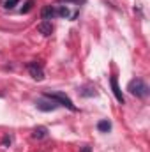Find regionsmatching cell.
Segmentation results:
<instances>
[{
    "mask_svg": "<svg viewBox=\"0 0 150 152\" xmlns=\"http://www.w3.org/2000/svg\"><path fill=\"white\" fill-rule=\"evenodd\" d=\"M37 32L39 34H42V36H51L53 34V25H51V21H41L37 25Z\"/></svg>",
    "mask_w": 150,
    "mask_h": 152,
    "instance_id": "cell-7",
    "label": "cell"
},
{
    "mask_svg": "<svg viewBox=\"0 0 150 152\" xmlns=\"http://www.w3.org/2000/svg\"><path fill=\"white\" fill-rule=\"evenodd\" d=\"M79 96H83V97H94V96H97V92H95V88L94 87H81L79 88Z\"/></svg>",
    "mask_w": 150,
    "mask_h": 152,
    "instance_id": "cell-9",
    "label": "cell"
},
{
    "mask_svg": "<svg viewBox=\"0 0 150 152\" xmlns=\"http://www.w3.org/2000/svg\"><path fill=\"white\" fill-rule=\"evenodd\" d=\"M36 106H37V110L41 112H53V110H57V103L53 101V99H50V97H46V96H42L41 99L36 101Z\"/></svg>",
    "mask_w": 150,
    "mask_h": 152,
    "instance_id": "cell-3",
    "label": "cell"
},
{
    "mask_svg": "<svg viewBox=\"0 0 150 152\" xmlns=\"http://www.w3.org/2000/svg\"><path fill=\"white\" fill-rule=\"evenodd\" d=\"M32 7H34V0H27L25 7H21V14H27L28 11H32Z\"/></svg>",
    "mask_w": 150,
    "mask_h": 152,
    "instance_id": "cell-13",
    "label": "cell"
},
{
    "mask_svg": "<svg viewBox=\"0 0 150 152\" xmlns=\"http://www.w3.org/2000/svg\"><path fill=\"white\" fill-rule=\"evenodd\" d=\"M48 136V129L44 127V126H39L34 129V133H32V138H36V140H42V138H46Z\"/></svg>",
    "mask_w": 150,
    "mask_h": 152,
    "instance_id": "cell-8",
    "label": "cell"
},
{
    "mask_svg": "<svg viewBox=\"0 0 150 152\" xmlns=\"http://www.w3.org/2000/svg\"><path fill=\"white\" fill-rule=\"evenodd\" d=\"M81 152H90V147H88V145H85V147L81 149Z\"/></svg>",
    "mask_w": 150,
    "mask_h": 152,
    "instance_id": "cell-16",
    "label": "cell"
},
{
    "mask_svg": "<svg viewBox=\"0 0 150 152\" xmlns=\"http://www.w3.org/2000/svg\"><path fill=\"white\" fill-rule=\"evenodd\" d=\"M127 90L131 96H136V97H147L149 96V85L141 80V78H134L127 83Z\"/></svg>",
    "mask_w": 150,
    "mask_h": 152,
    "instance_id": "cell-1",
    "label": "cell"
},
{
    "mask_svg": "<svg viewBox=\"0 0 150 152\" xmlns=\"http://www.w3.org/2000/svg\"><path fill=\"white\" fill-rule=\"evenodd\" d=\"M97 129H99L101 133H108V131L111 129V122H110V120H99V122H97Z\"/></svg>",
    "mask_w": 150,
    "mask_h": 152,
    "instance_id": "cell-11",
    "label": "cell"
},
{
    "mask_svg": "<svg viewBox=\"0 0 150 152\" xmlns=\"http://www.w3.org/2000/svg\"><path fill=\"white\" fill-rule=\"evenodd\" d=\"M11 142H12V140H11V136H9V134H5V136L2 138V147H7V145H11Z\"/></svg>",
    "mask_w": 150,
    "mask_h": 152,
    "instance_id": "cell-14",
    "label": "cell"
},
{
    "mask_svg": "<svg viewBox=\"0 0 150 152\" xmlns=\"http://www.w3.org/2000/svg\"><path fill=\"white\" fill-rule=\"evenodd\" d=\"M27 69H28V73H30V76L34 80H37V81L44 80V71H42V66L41 64H37V62H28L27 64Z\"/></svg>",
    "mask_w": 150,
    "mask_h": 152,
    "instance_id": "cell-4",
    "label": "cell"
},
{
    "mask_svg": "<svg viewBox=\"0 0 150 152\" xmlns=\"http://www.w3.org/2000/svg\"><path fill=\"white\" fill-rule=\"evenodd\" d=\"M110 83H111V90H113L115 99H117L120 104H124V96H122V92H120V87H118V81H117V78H115V76H111Z\"/></svg>",
    "mask_w": 150,
    "mask_h": 152,
    "instance_id": "cell-6",
    "label": "cell"
},
{
    "mask_svg": "<svg viewBox=\"0 0 150 152\" xmlns=\"http://www.w3.org/2000/svg\"><path fill=\"white\" fill-rule=\"evenodd\" d=\"M44 96L46 97H50V99H53L57 104H60V106H66L67 110H71V112H78V108H76V104L64 94V92H44Z\"/></svg>",
    "mask_w": 150,
    "mask_h": 152,
    "instance_id": "cell-2",
    "label": "cell"
},
{
    "mask_svg": "<svg viewBox=\"0 0 150 152\" xmlns=\"http://www.w3.org/2000/svg\"><path fill=\"white\" fill-rule=\"evenodd\" d=\"M18 4H20V0H2L4 9H12V7H16Z\"/></svg>",
    "mask_w": 150,
    "mask_h": 152,
    "instance_id": "cell-12",
    "label": "cell"
},
{
    "mask_svg": "<svg viewBox=\"0 0 150 152\" xmlns=\"http://www.w3.org/2000/svg\"><path fill=\"white\" fill-rule=\"evenodd\" d=\"M58 2H66V4H83L85 0H58Z\"/></svg>",
    "mask_w": 150,
    "mask_h": 152,
    "instance_id": "cell-15",
    "label": "cell"
},
{
    "mask_svg": "<svg viewBox=\"0 0 150 152\" xmlns=\"http://www.w3.org/2000/svg\"><path fill=\"white\" fill-rule=\"evenodd\" d=\"M55 16H57V9H55V7L44 5V7L41 9V18H42V21H50V20L55 18Z\"/></svg>",
    "mask_w": 150,
    "mask_h": 152,
    "instance_id": "cell-5",
    "label": "cell"
},
{
    "mask_svg": "<svg viewBox=\"0 0 150 152\" xmlns=\"http://www.w3.org/2000/svg\"><path fill=\"white\" fill-rule=\"evenodd\" d=\"M57 16H60V18H71V20H73V14H71V11H69L67 5L57 7Z\"/></svg>",
    "mask_w": 150,
    "mask_h": 152,
    "instance_id": "cell-10",
    "label": "cell"
}]
</instances>
